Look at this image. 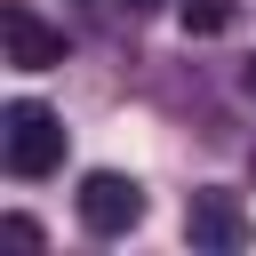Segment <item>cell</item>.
Masks as SVG:
<instances>
[{"instance_id": "1", "label": "cell", "mask_w": 256, "mask_h": 256, "mask_svg": "<svg viewBox=\"0 0 256 256\" xmlns=\"http://www.w3.org/2000/svg\"><path fill=\"white\" fill-rule=\"evenodd\" d=\"M0 152H8V176H48V168H64V120L48 112V104H32V96H16L8 112H0Z\"/></svg>"}, {"instance_id": "6", "label": "cell", "mask_w": 256, "mask_h": 256, "mask_svg": "<svg viewBox=\"0 0 256 256\" xmlns=\"http://www.w3.org/2000/svg\"><path fill=\"white\" fill-rule=\"evenodd\" d=\"M240 88H248V96H256V56H248V64H240Z\"/></svg>"}, {"instance_id": "7", "label": "cell", "mask_w": 256, "mask_h": 256, "mask_svg": "<svg viewBox=\"0 0 256 256\" xmlns=\"http://www.w3.org/2000/svg\"><path fill=\"white\" fill-rule=\"evenodd\" d=\"M128 8H160V0H128Z\"/></svg>"}, {"instance_id": "5", "label": "cell", "mask_w": 256, "mask_h": 256, "mask_svg": "<svg viewBox=\"0 0 256 256\" xmlns=\"http://www.w3.org/2000/svg\"><path fill=\"white\" fill-rule=\"evenodd\" d=\"M232 16H240V0H184V32H192V40L232 32Z\"/></svg>"}, {"instance_id": "4", "label": "cell", "mask_w": 256, "mask_h": 256, "mask_svg": "<svg viewBox=\"0 0 256 256\" xmlns=\"http://www.w3.org/2000/svg\"><path fill=\"white\" fill-rule=\"evenodd\" d=\"M0 40H8V64H16V72H48V64H64V32L40 24L24 0L0 8Z\"/></svg>"}, {"instance_id": "2", "label": "cell", "mask_w": 256, "mask_h": 256, "mask_svg": "<svg viewBox=\"0 0 256 256\" xmlns=\"http://www.w3.org/2000/svg\"><path fill=\"white\" fill-rule=\"evenodd\" d=\"M72 208H80V224H88V232H104V240H112V232H136V224H144V184H136V176H120V168H88Z\"/></svg>"}, {"instance_id": "3", "label": "cell", "mask_w": 256, "mask_h": 256, "mask_svg": "<svg viewBox=\"0 0 256 256\" xmlns=\"http://www.w3.org/2000/svg\"><path fill=\"white\" fill-rule=\"evenodd\" d=\"M184 232H192V248H248V208H240V192H224V184L192 192V200H184Z\"/></svg>"}]
</instances>
